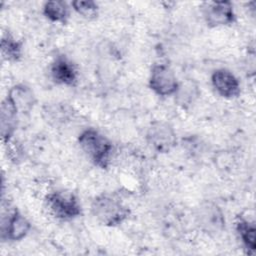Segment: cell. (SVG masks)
Listing matches in <instances>:
<instances>
[{
	"instance_id": "6da1fadb",
	"label": "cell",
	"mask_w": 256,
	"mask_h": 256,
	"mask_svg": "<svg viewBox=\"0 0 256 256\" xmlns=\"http://www.w3.org/2000/svg\"><path fill=\"white\" fill-rule=\"evenodd\" d=\"M78 143L86 157L97 167L107 169L113 152L112 142L94 128L83 130L78 136Z\"/></svg>"
},
{
	"instance_id": "7a4b0ae2",
	"label": "cell",
	"mask_w": 256,
	"mask_h": 256,
	"mask_svg": "<svg viewBox=\"0 0 256 256\" xmlns=\"http://www.w3.org/2000/svg\"><path fill=\"white\" fill-rule=\"evenodd\" d=\"M91 212L98 222L108 227L122 224L130 215V209L117 196L108 193H102L92 200Z\"/></svg>"
},
{
	"instance_id": "3957f363",
	"label": "cell",
	"mask_w": 256,
	"mask_h": 256,
	"mask_svg": "<svg viewBox=\"0 0 256 256\" xmlns=\"http://www.w3.org/2000/svg\"><path fill=\"white\" fill-rule=\"evenodd\" d=\"M45 205L52 216L63 221L73 220L82 214L81 204L72 192H50L45 197Z\"/></svg>"
},
{
	"instance_id": "277c9868",
	"label": "cell",
	"mask_w": 256,
	"mask_h": 256,
	"mask_svg": "<svg viewBox=\"0 0 256 256\" xmlns=\"http://www.w3.org/2000/svg\"><path fill=\"white\" fill-rule=\"evenodd\" d=\"M195 219L199 228L208 235L216 236L225 229L224 214L212 201H204L197 207Z\"/></svg>"
},
{
	"instance_id": "5b68a950",
	"label": "cell",
	"mask_w": 256,
	"mask_h": 256,
	"mask_svg": "<svg viewBox=\"0 0 256 256\" xmlns=\"http://www.w3.org/2000/svg\"><path fill=\"white\" fill-rule=\"evenodd\" d=\"M146 141L156 152L168 153L176 146V132L169 123L155 121L147 129Z\"/></svg>"
},
{
	"instance_id": "8992f818",
	"label": "cell",
	"mask_w": 256,
	"mask_h": 256,
	"mask_svg": "<svg viewBox=\"0 0 256 256\" xmlns=\"http://www.w3.org/2000/svg\"><path fill=\"white\" fill-rule=\"evenodd\" d=\"M149 87L158 96L175 95L179 81L173 70L165 64H155L150 71Z\"/></svg>"
},
{
	"instance_id": "52a82bcc",
	"label": "cell",
	"mask_w": 256,
	"mask_h": 256,
	"mask_svg": "<svg viewBox=\"0 0 256 256\" xmlns=\"http://www.w3.org/2000/svg\"><path fill=\"white\" fill-rule=\"evenodd\" d=\"M30 229V222L17 208L2 216L0 231L3 241H20L28 235Z\"/></svg>"
},
{
	"instance_id": "ba28073f",
	"label": "cell",
	"mask_w": 256,
	"mask_h": 256,
	"mask_svg": "<svg viewBox=\"0 0 256 256\" xmlns=\"http://www.w3.org/2000/svg\"><path fill=\"white\" fill-rule=\"evenodd\" d=\"M204 19L209 27L229 26L235 22L233 4L230 1H210L203 6Z\"/></svg>"
},
{
	"instance_id": "9c48e42d",
	"label": "cell",
	"mask_w": 256,
	"mask_h": 256,
	"mask_svg": "<svg viewBox=\"0 0 256 256\" xmlns=\"http://www.w3.org/2000/svg\"><path fill=\"white\" fill-rule=\"evenodd\" d=\"M52 80L59 85L74 87L78 83L79 74L76 66L64 55H58L50 65Z\"/></svg>"
},
{
	"instance_id": "30bf717a",
	"label": "cell",
	"mask_w": 256,
	"mask_h": 256,
	"mask_svg": "<svg viewBox=\"0 0 256 256\" xmlns=\"http://www.w3.org/2000/svg\"><path fill=\"white\" fill-rule=\"evenodd\" d=\"M211 84L215 92L223 98L232 99L240 94L239 80L228 69H216L211 75Z\"/></svg>"
},
{
	"instance_id": "8fae6325",
	"label": "cell",
	"mask_w": 256,
	"mask_h": 256,
	"mask_svg": "<svg viewBox=\"0 0 256 256\" xmlns=\"http://www.w3.org/2000/svg\"><path fill=\"white\" fill-rule=\"evenodd\" d=\"M8 100L19 113H28L33 108L36 99L32 89L25 84L14 85L8 92Z\"/></svg>"
},
{
	"instance_id": "7c38bea8",
	"label": "cell",
	"mask_w": 256,
	"mask_h": 256,
	"mask_svg": "<svg viewBox=\"0 0 256 256\" xmlns=\"http://www.w3.org/2000/svg\"><path fill=\"white\" fill-rule=\"evenodd\" d=\"M17 118L18 112L6 97L1 103L0 109V130L4 144L13 138L17 127Z\"/></svg>"
},
{
	"instance_id": "4fadbf2b",
	"label": "cell",
	"mask_w": 256,
	"mask_h": 256,
	"mask_svg": "<svg viewBox=\"0 0 256 256\" xmlns=\"http://www.w3.org/2000/svg\"><path fill=\"white\" fill-rule=\"evenodd\" d=\"M237 235L247 254H254L256 248V228L253 220L239 216L235 222Z\"/></svg>"
},
{
	"instance_id": "5bb4252c",
	"label": "cell",
	"mask_w": 256,
	"mask_h": 256,
	"mask_svg": "<svg viewBox=\"0 0 256 256\" xmlns=\"http://www.w3.org/2000/svg\"><path fill=\"white\" fill-rule=\"evenodd\" d=\"M1 56L7 62H18L23 54L22 42L17 40L10 32H5L1 38Z\"/></svg>"
},
{
	"instance_id": "9a60e30c",
	"label": "cell",
	"mask_w": 256,
	"mask_h": 256,
	"mask_svg": "<svg viewBox=\"0 0 256 256\" xmlns=\"http://www.w3.org/2000/svg\"><path fill=\"white\" fill-rule=\"evenodd\" d=\"M69 5L62 0L45 2L43 6L44 16L51 22L65 24L69 18Z\"/></svg>"
},
{
	"instance_id": "2e32d148",
	"label": "cell",
	"mask_w": 256,
	"mask_h": 256,
	"mask_svg": "<svg viewBox=\"0 0 256 256\" xmlns=\"http://www.w3.org/2000/svg\"><path fill=\"white\" fill-rule=\"evenodd\" d=\"M198 95H199V90L197 85L194 82L188 80L184 83H179V87L174 96H175V101L179 106L183 108H187L194 103Z\"/></svg>"
},
{
	"instance_id": "e0dca14e",
	"label": "cell",
	"mask_w": 256,
	"mask_h": 256,
	"mask_svg": "<svg viewBox=\"0 0 256 256\" xmlns=\"http://www.w3.org/2000/svg\"><path fill=\"white\" fill-rule=\"evenodd\" d=\"M71 6L73 7L76 13H78L80 16H82L85 19L92 20L98 16L99 7H98V4L93 0L72 1Z\"/></svg>"
}]
</instances>
